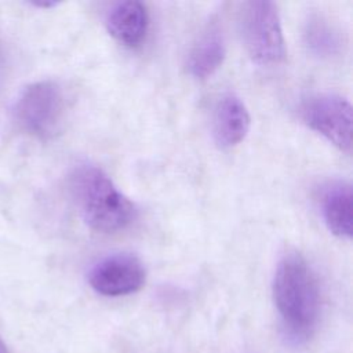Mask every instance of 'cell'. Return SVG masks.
<instances>
[{
	"mask_svg": "<svg viewBox=\"0 0 353 353\" xmlns=\"http://www.w3.org/2000/svg\"><path fill=\"white\" fill-rule=\"evenodd\" d=\"M273 301L284 325L298 336H307L317 325L321 292L312 266L299 252H288L273 277Z\"/></svg>",
	"mask_w": 353,
	"mask_h": 353,
	"instance_id": "6da1fadb",
	"label": "cell"
},
{
	"mask_svg": "<svg viewBox=\"0 0 353 353\" xmlns=\"http://www.w3.org/2000/svg\"><path fill=\"white\" fill-rule=\"evenodd\" d=\"M69 186L84 222L92 230L114 233L132 222L134 204L99 167L88 163L77 165Z\"/></svg>",
	"mask_w": 353,
	"mask_h": 353,
	"instance_id": "7a4b0ae2",
	"label": "cell"
},
{
	"mask_svg": "<svg viewBox=\"0 0 353 353\" xmlns=\"http://www.w3.org/2000/svg\"><path fill=\"white\" fill-rule=\"evenodd\" d=\"M12 113L22 131L40 141H48L63 127L66 116L63 91L51 80L32 83L17 98Z\"/></svg>",
	"mask_w": 353,
	"mask_h": 353,
	"instance_id": "3957f363",
	"label": "cell"
},
{
	"mask_svg": "<svg viewBox=\"0 0 353 353\" xmlns=\"http://www.w3.org/2000/svg\"><path fill=\"white\" fill-rule=\"evenodd\" d=\"M241 34L245 50L256 65L273 66L285 57V46L277 6L268 0L244 3Z\"/></svg>",
	"mask_w": 353,
	"mask_h": 353,
	"instance_id": "277c9868",
	"label": "cell"
},
{
	"mask_svg": "<svg viewBox=\"0 0 353 353\" xmlns=\"http://www.w3.org/2000/svg\"><path fill=\"white\" fill-rule=\"evenodd\" d=\"M303 123L339 150L352 153V105L336 94L310 97L301 109Z\"/></svg>",
	"mask_w": 353,
	"mask_h": 353,
	"instance_id": "5b68a950",
	"label": "cell"
},
{
	"mask_svg": "<svg viewBox=\"0 0 353 353\" xmlns=\"http://www.w3.org/2000/svg\"><path fill=\"white\" fill-rule=\"evenodd\" d=\"M145 277L139 258L128 252H117L102 258L91 268L88 283L101 295L123 296L141 290Z\"/></svg>",
	"mask_w": 353,
	"mask_h": 353,
	"instance_id": "8992f818",
	"label": "cell"
},
{
	"mask_svg": "<svg viewBox=\"0 0 353 353\" xmlns=\"http://www.w3.org/2000/svg\"><path fill=\"white\" fill-rule=\"evenodd\" d=\"M251 116L245 103L234 94L222 95L212 113V137L221 149L237 146L247 137Z\"/></svg>",
	"mask_w": 353,
	"mask_h": 353,
	"instance_id": "52a82bcc",
	"label": "cell"
},
{
	"mask_svg": "<svg viewBox=\"0 0 353 353\" xmlns=\"http://www.w3.org/2000/svg\"><path fill=\"white\" fill-rule=\"evenodd\" d=\"M149 26L146 7L137 0L117 3L108 14L109 34L127 47H137L145 39Z\"/></svg>",
	"mask_w": 353,
	"mask_h": 353,
	"instance_id": "ba28073f",
	"label": "cell"
},
{
	"mask_svg": "<svg viewBox=\"0 0 353 353\" xmlns=\"http://www.w3.org/2000/svg\"><path fill=\"white\" fill-rule=\"evenodd\" d=\"M225 39L218 23L211 22L197 36L188 55L189 73L199 80L212 76L223 63Z\"/></svg>",
	"mask_w": 353,
	"mask_h": 353,
	"instance_id": "9c48e42d",
	"label": "cell"
},
{
	"mask_svg": "<svg viewBox=\"0 0 353 353\" xmlns=\"http://www.w3.org/2000/svg\"><path fill=\"white\" fill-rule=\"evenodd\" d=\"M321 216L328 230L339 239L352 237L353 193L347 182H334L321 193Z\"/></svg>",
	"mask_w": 353,
	"mask_h": 353,
	"instance_id": "30bf717a",
	"label": "cell"
},
{
	"mask_svg": "<svg viewBox=\"0 0 353 353\" xmlns=\"http://www.w3.org/2000/svg\"><path fill=\"white\" fill-rule=\"evenodd\" d=\"M305 41L309 51L320 58H331L341 51V32L324 17H313L306 23Z\"/></svg>",
	"mask_w": 353,
	"mask_h": 353,
	"instance_id": "8fae6325",
	"label": "cell"
},
{
	"mask_svg": "<svg viewBox=\"0 0 353 353\" xmlns=\"http://www.w3.org/2000/svg\"><path fill=\"white\" fill-rule=\"evenodd\" d=\"M0 353H8V349H7L6 343L1 341V338H0Z\"/></svg>",
	"mask_w": 353,
	"mask_h": 353,
	"instance_id": "7c38bea8",
	"label": "cell"
}]
</instances>
